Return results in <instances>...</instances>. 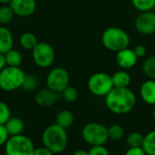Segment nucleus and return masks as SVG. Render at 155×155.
<instances>
[{"label":"nucleus","instance_id":"f257e3e1","mask_svg":"<svg viewBox=\"0 0 155 155\" xmlns=\"http://www.w3.org/2000/svg\"><path fill=\"white\" fill-rule=\"evenodd\" d=\"M105 105L109 111L115 114H126L132 112L137 102L134 93L126 88L114 87L104 96Z\"/></svg>","mask_w":155,"mask_h":155},{"label":"nucleus","instance_id":"f03ea898","mask_svg":"<svg viewBox=\"0 0 155 155\" xmlns=\"http://www.w3.org/2000/svg\"><path fill=\"white\" fill-rule=\"evenodd\" d=\"M42 142L44 146L54 154L61 153L66 149L68 143L66 130L56 124H50L43 132Z\"/></svg>","mask_w":155,"mask_h":155},{"label":"nucleus","instance_id":"7ed1b4c3","mask_svg":"<svg viewBox=\"0 0 155 155\" xmlns=\"http://www.w3.org/2000/svg\"><path fill=\"white\" fill-rule=\"evenodd\" d=\"M130 36L124 29L117 26L106 28L102 34V44L109 51L119 52L130 45Z\"/></svg>","mask_w":155,"mask_h":155},{"label":"nucleus","instance_id":"20e7f679","mask_svg":"<svg viewBox=\"0 0 155 155\" xmlns=\"http://www.w3.org/2000/svg\"><path fill=\"white\" fill-rule=\"evenodd\" d=\"M25 77V72L20 67L5 66L0 71V89L12 92L22 87Z\"/></svg>","mask_w":155,"mask_h":155},{"label":"nucleus","instance_id":"39448f33","mask_svg":"<svg viewBox=\"0 0 155 155\" xmlns=\"http://www.w3.org/2000/svg\"><path fill=\"white\" fill-rule=\"evenodd\" d=\"M35 149L32 140L24 134L9 136L5 143V155H33Z\"/></svg>","mask_w":155,"mask_h":155},{"label":"nucleus","instance_id":"423d86ee","mask_svg":"<svg viewBox=\"0 0 155 155\" xmlns=\"http://www.w3.org/2000/svg\"><path fill=\"white\" fill-rule=\"evenodd\" d=\"M83 139L91 146L104 145L109 139L107 128L99 123H89L82 130Z\"/></svg>","mask_w":155,"mask_h":155},{"label":"nucleus","instance_id":"0eeeda50","mask_svg":"<svg viewBox=\"0 0 155 155\" xmlns=\"http://www.w3.org/2000/svg\"><path fill=\"white\" fill-rule=\"evenodd\" d=\"M87 87L94 95L105 96L114 88L112 75L104 72L95 73L88 79Z\"/></svg>","mask_w":155,"mask_h":155},{"label":"nucleus","instance_id":"6e6552de","mask_svg":"<svg viewBox=\"0 0 155 155\" xmlns=\"http://www.w3.org/2000/svg\"><path fill=\"white\" fill-rule=\"evenodd\" d=\"M55 54L53 46L46 42H40L32 50V58L34 63L41 68L51 66L54 61Z\"/></svg>","mask_w":155,"mask_h":155},{"label":"nucleus","instance_id":"1a4fd4ad","mask_svg":"<svg viewBox=\"0 0 155 155\" xmlns=\"http://www.w3.org/2000/svg\"><path fill=\"white\" fill-rule=\"evenodd\" d=\"M69 84V74L64 67H54L47 74L46 86L48 89L61 94V92L68 86Z\"/></svg>","mask_w":155,"mask_h":155},{"label":"nucleus","instance_id":"9d476101","mask_svg":"<svg viewBox=\"0 0 155 155\" xmlns=\"http://www.w3.org/2000/svg\"><path fill=\"white\" fill-rule=\"evenodd\" d=\"M136 31L142 35H149L155 34V13L153 11L141 12L134 21Z\"/></svg>","mask_w":155,"mask_h":155},{"label":"nucleus","instance_id":"9b49d317","mask_svg":"<svg viewBox=\"0 0 155 155\" xmlns=\"http://www.w3.org/2000/svg\"><path fill=\"white\" fill-rule=\"evenodd\" d=\"M8 5L14 14L20 17H28L36 10L35 0H11Z\"/></svg>","mask_w":155,"mask_h":155},{"label":"nucleus","instance_id":"f8f14e48","mask_svg":"<svg viewBox=\"0 0 155 155\" xmlns=\"http://www.w3.org/2000/svg\"><path fill=\"white\" fill-rule=\"evenodd\" d=\"M115 60L117 65L120 68L124 70H129L136 65L138 62V57L135 55L133 49L127 47L116 53Z\"/></svg>","mask_w":155,"mask_h":155},{"label":"nucleus","instance_id":"ddd939ff","mask_svg":"<svg viewBox=\"0 0 155 155\" xmlns=\"http://www.w3.org/2000/svg\"><path fill=\"white\" fill-rule=\"evenodd\" d=\"M59 96H61L60 94H57L48 88H45L39 90L35 94V101L41 107H49L56 102Z\"/></svg>","mask_w":155,"mask_h":155},{"label":"nucleus","instance_id":"4468645a","mask_svg":"<svg viewBox=\"0 0 155 155\" xmlns=\"http://www.w3.org/2000/svg\"><path fill=\"white\" fill-rule=\"evenodd\" d=\"M140 95L145 104L155 105V80L148 79L142 84Z\"/></svg>","mask_w":155,"mask_h":155},{"label":"nucleus","instance_id":"2eb2a0df","mask_svg":"<svg viewBox=\"0 0 155 155\" xmlns=\"http://www.w3.org/2000/svg\"><path fill=\"white\" fill-rule=\"evenodd\" d=\"M14 37L12 32L5 26L0 25V53L5 54L13 48Z\"/></svg>","mask_w":155,"mask_h":155},{"label":"nucleus","instance_id":"dca6fc26","mask_svg":"<svg viewBox=\"0 0 155 155\" xmlns=\"http://www.w3.org/2000/svg\"><path fill=\"white\" fill-rule=\"evenodd\" d=\"M4 125L9 136L22 134L25 130V124L23 120L18 117H10Z\"/></svg>","mask_w":155,"mask_h":155},{"label":"nucleus","instance_id":"f3484780","mask_svg":"<svg viewBox=\"0 0 155 155\" xmlns=\"http://www.w3.org/2000/svg\"><path fill=\"white\" fill-rule=\"evenodd\" d=\"M131 75L126 70H119L116 71L113 75H112V81L114 87H118V88H126L130 85L131 84Z\"/></svg>","mask_w":155,"mask_h":155},{"label":"nucleus","instance_id":"a211bd4d","mask_svg":"<svg viewBox=\"0 0 155 155\" xmlns=\"http://www.w3.org/2000/svg\"><path fill=\"white\" fill-rule=\"evenodd\" d=\"M74 122V116L73 113L69 110H62L56 114L54 124L66 130L73 125Z\"/></svg>","mask_w":155,"mask_h":155},{"label":"nucleus","instance_id":"6ab92c4d","mask_svg":"<svg viewBox=\"0 0 155 155\" xmlns=\"http://www.w3.org/2000/svg\"><path fill=\"white\" fill-rule=\"evenodd\" d=\"M5 64L7 66H14V67H19L23 61V55L22 54L16 50V49H10L5 54H4Z\"/></svg>","mask_w":155,"mask_h":155},{"label":"nucleus","instance_id":"aec40b11","mask_svg":"<svg viewBox=\"0 0 155 155\" xmlns=\"http://www.w3.org/2000/svg\"><path fill=\"white\" fill-rule=\"evenodd\" d=\"M37 43L38 41L35 35L31 32H25L19 37V44L25 50L32 51L37 45Z\"/></svg>","mask_w":155,"mask_h":155},{"label":"nucleus","instance_id":"412c9836","mask_svg":"<svg viewBox=\"0 0 155 155\" xmlns=\"http://www.w3.org/2000/svg\"><path fill=\"white\" fill-rule=\"evenodd\" d=\"M142 148L147 155H155V130L149 132L143 136Z\"/></svg>","mask_w":155,"mask_h":155},{"label":"nucleus","instance_id":"4be33fe9","mask_svg":"<svg viewBox=\"0 0 155 155\" xmlns=\"http://www.w3.org/2000/svg\"><path fill=\"white\" fill-rule=\"evenodd\" d=\"M143 74L152 80H155V54L146 58L143 63Z\"/></svg>","mask_w":155,"mask_h":155},{"label":"nucleus","instance_id":"5701e85b","mask_svg":"<svg viewBox=\"0 0 155 155\" xmlns=\"http://www.w3.org/2000/svg\"><path fill=\"white\" fill-rule=\"evenodd\" d=\"M132 5L140 12L153 11L155 8V0H131Z\"/></svg>","mask_w":155,"mask_h":155},{"label":"nucleus","instance_id":"b1692460","mask_svg":"<svg viewBox=\"0 0 155 155\" xmlns=\"http://www.w3.org/2000/svg\"><path fill=\"white\" fill-rule=\"evenodd\" d=\"M15 14L11 7L6 5H4L3 6L0 7V25H5L9 24L14 17Z\"/></svg>","mask_w":155,"mask_h":155},{"label":"nucleus","instance_id":"393cba45","mask_svg":"<svg viewBox=\"0 0 155 155\" xmlns=\"http://www.w3.org/2000/svg\"><path fill=\"white\" fill-rule=\"evenodd\" d=\"M61 97L67 103H74L78 98V92L73 86H66L60 94Z\"/></svg>","mask_w":155,"mask_h":155},{"label":"nucleus","instance_id":"a878e982","mask_svg":"<svg viewBox=\"0 0 155 155\" xmlns=\"http://www.w3.org/2000/svg\"><path fill=\"white\" fill-rule=\"evenodd\" d=\"M143 142V136L137 132H133L128 134L126 143L129 147H142Z\"/></svg>","mask_w":155,"mask_h":155},{"label":"nucleus","instance_id":"bb28decb","mask_svg":"<svg viewBox=\"0 0 155 155\" xmlns=\"http://www.w3.org/2000/svg\"><path fill=\"white\" fill-rule=\"evenodd\" d=\"M107 130H108L109 139L114 141L122 139L124 135V129L123 128V126L119 124H113L109 128H107Z\"/></svg>","mask_w":155,"mask_h":155},{"label":"nucleus","instance_id":"cd10ccee","mask_svg":"<svg viewBox=\"0 0 155 155\" xmlns=\"http://www.w3.org/2000/svg\"><path fill=\"white\" fill-rule=\"evenodd\" d=\"M37 84H38L37 79L33 74H25V80L21 88H23L25 91L31 92V91H34L37 87Z\"/></svg>","mask_w":155,"mask_h":155},{"label":"nucleus","instance_id":"c85d7f7f","mask_svg":"<svg viewBox=\"0 0 155 155\" xmlns=\"http://www.w3.org/2000/svg\"><path fill=\"white\" fill-rule=\"evenodd\" d=\"M10 117L11 113L8 105L3 101H0V124H5Z\"/></svg>","mask_w":155,"mask_h":155},{"label":"nucleus","instance_id":"c756f323","mask_svg":"<svg viewBox=\"0 0 155 155\" xmlns=\"http://www.w3.org/2000/svg\"><path fill=\"white\" fill-rule=\"evenodd\" d=\"M89 155H109V151L104 145H95L91 146L88 151Z\"/></svg>","mask_w":155,"mask_h":155},{"label":"nucleus","instance_id":"7c9ffc66","mask_svg":"<svg viewBox=\"0 0 155 155\" xmlns=\"http://www.w3.org/2000/svg\"><path fill=\"white\" fill-rule=\"evenodd\" d=\"M124 155H147L142 147H129Z\"/></svg>","mask_w":155,"mask_h":155},{"label":"nucleus","instance_id":"2f4dec72","mask_svg":"<svg viewBox=\"0 0 155 155\" xmlns=\"http://www.w3.org/2000/svg\"><path fill=\"white\" fill-rule=\"evenodd\" d=\"M133 50H134L135 55L138 57V59H139V58H142V57H144L145 54H146V52H147L146 47H145L144 45H136V46L134 47V49H133Z\"/></svg>","mask_w":155,"mask_h":155},{"label":"nucleus","instance_id":"473e14b6","mask_svg":"<svg viewBox=\"0 0 155 155\" xmlns=\"http://www.w3.org/2000/svg\"><path fill=\"white\" fill-rule=\"evenodd\" d=\"M9 138V135L5 130V127L4 124H0V146L5 145L7 139Z\"/></svg>","mask_w":155,"mask_h":155},{"label":"nucleus","instance_id":"72a5a7b5","mask_svg":"<svg viewBox=\"0 0 155 155\" xmlns=\"http://www.w3.org/2000/svg\"><path fill=\"white\" fill-rule=\"evenodd\" d=\"M33 155H54V153H52L49 149H47L46 147L43 146V147H38L35 148L34 151Z\"/></svg>","mask_w":155,"mask_h":155},{"label":"nucleus","instance_id":"f704fd0d","mask_svg":"<svg viewBox=\"0 0 155 155\" xmlns=\"http://www.w3.org/2000/svg\"><path fill=\"white\" fill-rule=\"evenodd\" d=\"M5 66H6V64H5V55H4V54H1L0 53V71L3 70Z\"/></svg>","mask_w":155,"mask_h":155},{"label":"nucleus","instance_id":"c9c22d12","mask_svg":"<svg viewBox=\"0 0 155 155\" xmlns=\"http://www.w3.org/2000/svg\"><path fill=\"white\" fill-rule=\"evenodd\" d=\"M73 155H89L88 154V151L83 150V149H79L77 151H75Z\"/></svg>","mask_w":155,"mask_h":155},{"label":"nucleus","instance_id":"e433bc0d","mask_svg":"<svg viewBox=\"0 0 155 155\" xmlns=\"http://www.w3.org/2000/svg\"><path fill=\"white\" fill-rule=\"evenodd\" d=\"M11 2V0H0V3L3 4V5H6V4H9Z\"/></svg>","mask_w":155,"mask_h":155},{"label":"nucleus","instance_id":"4c0bfd02","mask_svg":"<svg viewBox=\"0 0 155 155\" xmlns=\"http://www.w3.org/2000/svg\"><path fill=\"white\" fill-rule=\"evenodd\" d=\"M153 120H154L155 122V105L154 108H153Z\"/></svg>","mask_w":155,"mask_h":155}]
</instances>
